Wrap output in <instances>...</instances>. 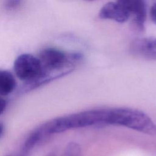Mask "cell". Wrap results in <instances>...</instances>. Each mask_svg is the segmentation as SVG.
<instances>
[{
  "instance_id": "cell-1",
  "label": "cell",
  "mask_w": 156,
  "mask_h": 156,
  "mask_svg": "<svg viewBox=\"0 0 156 156\" xmlns=\"http://www.w3.org/2000/svg\"><path fill=\"white\" fill-rule=\"evenodd\" d=\"M38 58L43 69L41 79L47 83L73 71L82 56L79 53H66L56 48H47L40 51Z\"/></svg>"
},
{
  "instance_id": "cell-2",
  "label": "cell",
  "mask_w": 156,
  "mask_h": 156,
  "mask_svg": "<svg viewBox=\"0 0 156 156\" xmlns=\"http://www.w3.org/2000/svg\"><path fill=\"white\" fill-rule=\"evenodd\" d=\"M107 124L121 126L148 135L156 134V126L149 116L133 108H108Z\"/></svg>"
},
{
  "instance_id": "cell-3",
  "label": "cell",
  "mask_w": 156,
  "mask_h": 156,
  "mask_svg": "<svg viewBox=\"0 0 156 156\" xmlns=\"http://www.w3.org/2000/svg\"><path fill=\"white\" fill-rule=\"evenodd\" d=\"M13 71L16 76L26 83L35 80L43 73L38 57L30 54H21L15 59Z\"/></svg>"
},
{
  "instance_id": "cell-4",
  "label": "cell",
  "mask_w": 156,
  "mask_h": 156,
  "mask_svg": "<svg viewBox=\"0 0 156 156\" xmlns=\"http://www.w3.org/2000/svg\"><path fill=\"white\" fill-rule=\"evenodd\" d=\"M118 3L129 14L134 16V22L140 30L144 29L146 19V5L144 0H117Z\"/></svg>"
},
{
  "instance_id": "cell-5",
  "label": "cell",
  "mask_w": 156,
  "mask_h": 156,
  "mask_svg": "<svg viewBox=\"0 0 156 156\" xmlns=\"http://www.w3.org/2000/svg\"><path fill=\"white\" fill-rule=\"evenodd\" d=\"M130 51L135 55L149 60H156V38H138L131 43Z\"/></svg>"
},
{
  "instance_id": "cell-6",
  "label": "cell",
  "mask_w": 156,
  "mask_h": 156,
  "mask_svg": "<svg viewBox=\"0 0 156 156\" xmlns=\"http://www.w3.org/2000/svg\"><path fill=\"white\" fill-rule=\"evenodd\" d=\"M99 16L101 19H110L118 23H124L128 20L130 15L118 3L109 2L101 8Z\"/></svg>"
},
{
  "instance_id": "cell-7",
  "label": "cell",
  "mask_w": 156,
  "mask_h": 156,
  "mask_svg": "<svg viewBox=\"0 0 156 156\" xmlns=\"http://www.w3.org/2000/svg\"><path fill=\"white\" fill-rule=\"evenodd\" d=\"M16 87V81L13 74L4 69H0V96L11 94Z\"/></svg>"
},
{
  "instance_id": "cell-8",
  "label": "cell",
  "mask_w": 156,
  "mask_h": 156,
  "mask_svg": "<svg viewBox=\"0 0 156 156\" xmlns=\"http://www.w3.org/2000/svg\"><path fill=\"white\" fill-rule=\"evenodd\" d=\"M63 156H81L80 146L76 143H69L66 147Z\"/></svg>"
},
{
  "instance_id": "cell-9",
  "label": "cell",
  "mask_w": 156,
  "mask_h": 156,
  "mask_svg": "<svg viewBox=\"0 0 156 156\" xmlns=\"http://www.w3.org/2000/svg\"><path fill=\"white\" fill-rule=\"evenodd\" d=\"M22 3V0H5L4 6L7 10H13L18 8Z\"/></svg>"
},
{
  "instance_id": "cell-10",
  "label": "cell",
  "mask_w": 156,
  "mask_h": 156,
  "mask_svg": "<svg viewBox=\"0 0 156 156\" xmlns=\"http://www.w3.org/2000/svg\"><path fill=\"white\" fill-rule=\"evenodd\" d=\"M150 16L152 21L156 24V4H154L151 8Z\"/></svg>"
},
{
  "instance_id": "cell-11",
  "label": "cell",
  "mask_w": 156,
  "mask_h": 156,
  "mask_svg": "<svg viewBox=\"0 0 156 156\" xmlns=\"http://www.w3.org/2000/svg\"><path fill=\"white\" fill-rule=\"evenodd\" d=\"M6 105H7V103H6L5 100L0 96V115L5 110Z\"/></svg>"
},
{
  "instance_id": "cell-12",
  "label": "cell",
  "mask_w": 156,
  "mask_h": 156,
  "mask_svg": "<svg viewBox=\"0 0 156 156\" xmlns=\"http://www.w3.org/2000/svg\"><path fill=\"white\" fill-rule=\"evenodd\" d=\"M4 124L0 121V137L1 136V135L4 132Z\"/></svg>"
},
{
  "instance_id": "cell-13",
  "label": "cell",
  "mask_w": 156,
  "mask_h": 156,
  "mask_svg": "<svg viewBox=\"0 0 156 156\" xmlns=\"http://www.w3.org/2000/svg\"><path fill=\"white\" fill-rule=\"evenodd\" d=\"M46 156H55V154H54V153H50L48 155H47Z\"/></svg>"
},
{
  "instance_id": "cell-14",
  "label": "cell",
  "mask_w": 156,
  "mask_h": 156,
  "mask_svg": "<svg viewBox=\"0 0 156 156\" xmlns=\"http://www.w3.org/2000/svg\"><path fill=\"white\" fill-rule=\"evenodd\" d=\"M5 156H12V155H6Z\"/></svg>"
},
{
  "instance_id": "cell-15",
  "label": "cell",
  "mask_w": 156,
  "mask_h": 156,
  "mask_svg": "<svg viewBox=\"0 0 156 156\" xmlns=\"http://www.w3.org/2000/svg\"><path fill=\"white\" fill-rule=\"evenodd\" d=\"M88 1H93V0H88Z\"/></svg>"
}]
</instances>
